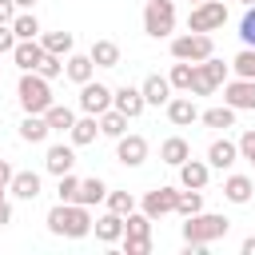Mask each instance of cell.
<instances>
[{"instance_id": "6da1fadb", "label": "cell", "mask_w": 255, "mask_h": 255, "mask_svg": "<svg viewBox=\"0 0 255 255\" xmlns=\"http://www.w3.org/2000/svg\"><path fill=\"white\" fill-rule=\"evenodd\" d=\"M227 231H231V219H227V215H215V211H195V215H187V223H183L187 255H203L207 243L223 239Z\"/></svg>"}, {"instance_id": "7a4b0ae2", "label": "cell", "mask_w": 255, "mask_h": 255, "mask_svg": "<svg viewBox=\"0 0 255 255\" xmlns=\"http://www.w3.org/2000/svg\"><path fill=\"white\" fill-rule=\"evenodd\" d=\"M44 223H48L52 235H64V239H84V235H92V211H88L84 203H56Z\"/></svg>"}, {"instance_id": "3957f363", "label": "cell", "mask_w": 255, "mask_h": 255, "mask_svg": "<svg viewBox=\"0 0 255 255\" xmlns=\"http://www.w3.org/2000/svg\"><path fill=\"white\" fill-rule=\"evenodd\" d=\"M16 100L28 116H44L56 100H52V80H44L40 72H24L20 84H16Z\"/></svg>"}, {"instance_id": "277c9868", "label": "cell", "mask_w": 255, "mask_h": 255, "mask_svg": "<svg viewBox=\"0 0 255 255\" xmlns=\"http://www.w3.org/2000/svg\"><path fill=\"white\" fill-rule=\"evenodd\" d=\"M227 72H231V64H223V60H215V56L199 60V64H195V76H191V88H187V96H211L215 88H223Z\"/></svg>"}, {"instance_id": "5b68a950", "label": "cell", "mask_w": 255, "mask_h": 255, "mask_svg": "<svg viewBox=\"0 0 255 255\" xmlns=\"http://www.w3.org/2000/svg\"><path fill=\"white\" fill-rule=\"evenodd\" d=\"M143 32L151 40H167L175 32V4L171 0H147L143 4Z\"/></svg>"}, {"instance_id": "8992f818", "label": "cell", "mask_w": 255, "mask_h": 255, "mask_svg": "<svg viewBox=\"0 0 255 255\" xmlns=\"http://www.w3.org/2000/svg\"><path fill=\"white\" fill-rule=\"evenodd\" d=\"M207 56H215L211 32H183V36L171 40V60H191V64H199V60H207Z\"/></svg>"}, {"instance_id": "52a82bcc", "label": "cell", "mask_w": 255, "mask_h": 255, "mask_svg": "<svg viewBox=\"0 0 255 255\" xmlns=\"http://www.w3.org/2000/svg\"><path fill=\"white\" fill-rule=\"evenodd\" d=\"M227 24V8L223 0H199L191 4V16H187V32H215Z\"/></svg>"}, {"instance_id": "ba28073f", "label": "cell", "mask_w": 255, "mask_h": 255, "mask_svg": "<svg viewBox=\"0 0 255 255\" xmlns=\"http://www.w3.org/2000/svg\"><path fill=\"white\" fill-rule=\"evenodd\" d=\"M223 104L235 108V112H255V80H223Z\"/></svg>"}, {"instance_id": "9c48e42d", "label": "cell", "mask_w": 255, "mask_h": 255, "mask_svg": "<svg viewBox=\"0 0 255 255\" xmlns=\"http://www.w3.org/2000/svg\"><path fill=\"white\" fill-rule=\"evenodd\" d=\"M108 108H112V88H108V84H100V80L80 84V112L100 116V112H108Z\"/></svg>"}, {"instance_id": "30bf717a", "label": "cell", "mask_w": 255, "mask_h": 255, "mask_svg": "<svg viewBox=\"0 0 255 255\" xmlns=\"http://www.w3.org/2000/svg\"><path fill=\"white\" fill-rule=\"evenodd\" d=\"M116 159H120L124 167H139V163L147 159V139L135 135V131H124V135L116 139Z\"/></svg>"}, {"instance_id": "8fae6325", "label": "cell", "mask_w": 255, "mask_h": 255, "mask_svg": "<svg viewBox=\"0 0 255 255\" xmlns=\"http://www.w3.org/2000/svg\"><path fill=\"white\" fill-rule=\"evenodd\" d=\"M112 108L116 112H124L128 120H135V116H143V92L139 88H131V84H124V88H112Z\"/></svg>"}, {"instance_id": "7c38bea8", "label": "cell", "mask_w": 255, "mask_h": 255, "mask_svg": "<svg viewBox=\"0 0 255 255\" xmlns=\"http://www.w3.org/2000/svg\"><path fill=\"white\" fill-rule=\"evenodd\" d=\"M175 171H179V187H195V191H203L207 179H211V163H207V159H191V155H187Z\"/></svg>"}, {"instance_id": "4fadbf2b", "label": "cell", "mask_w": 255, "mask_h": 255, "mask_svg": "<svg viewBox=\"0 0 255 255\" xmlns=\"http://www.w3.org/2000/svg\"><path fill=\"white\" fill-rule=\"evenodd\" d=\"M175 199H179V187H151V191L143 195V211H147L151 219L171 215V211H175Z\"/></svg>"}, {"instance_id": "5bb4252c", "label": "cell", "mask_w": 255, "mask_h": 255, "mask_svg": "<svg viewBox=\"0 0 255 255\" xmlns=\"http://www.w3.org/2000/svg\"><path fill=\"white\" fill-rule=\"evenodd\" d=\"M40 191H44V179H40L36 171H12V183H8V195H16V199H24V203H32V199H40Z\"/></svg>"}, {"instance_id": "9a60e30c", "label": "cell", "mask_w": 255, "mask_h": 255, "mask_svg": "<svg viewBox=\"0 0 255 255\" xmlns=\"http://www.w3.org/2000/svg\"><path fill=\"white\" fill-rule=\"evenodd\" d=\"M163 108H167V120H171L175 128H191V124L199 120V108H195L191 96H171Z\"/></svg>"}, {"instance_id": "2e32d148", "label": "cell", "mask_w": 255, "mask_h": 255, "mask_svg": "<svg viewBox=\"0 0 255 255\" xmlns=\"http://www.w3.org/2000/svg\"><path fill=\"white\" fill-rule=\"evenodd\" d=\"M44 167L60 179L64 171H72V167H76V147H72V143H52V147L44 151Z\"/></svg>"}, {"instance_id": "e0dca14e", "label": "cell", "mask_w": 255, "mask_h": 255, "mask_svg": "<svg viewBox=\"0 0 255 255\" xmlns=\"http://www.w3.org/2000/svg\"><path fill=\"white\" fill-rule=\"evenodd\" d=\"M12 60H16L20 72H36V64L44 60V44H40V36H36V40H16Z\"/></svg>"}, {"instance_id": "ac0fdd59", "label": "cell", "mask_w": 255, "mask_h": 255, "mask_svg": "<svg viewBox=\"0 0 255 255\" xmlns=\"http://www.w3.org/2000/svg\"><path fill=\"white\" fill-rule=\"evenodd\" d=\"M235 159H239V143H235V139H227V135H223V139H211V147H207V163H211V167L227 171Z\"/></svg>"}, {"instance_id": "d6986e66", "label": "cell", "mask_w": 255, "mask_h": 255, "mask_svg": "<svg viewBox=\"0 0 255 255\" xmlns=\"http://www.w3.org/2000/svg\"><path fill=\"white\" fill-rule=\"evenodd\" d=\"M64 76H68L72 84H88V80L96 76V64H92V56H88V52H84V56L68 52V56H64Z\"/></svg>"}, {"instance_id": "ffe728a7", "label": "cell", "mask_w": 255, "mask_h": 255, "mask_svg": "<svg viewBox=\"0 0 255 255\" xmlns=\"http://www.w3.org/2000/svg\"><path fill=\"white\" fill-rule=\"evenodd\" d=\"M139 92H143V104H147V108H163V104L171 100V84H167V76H147V80L139 84Z\"/></svg>"}, {"instance_id": "44dd1931", "label": "cell", "mask_w": 255, "mask_h": 255, "mask_svg": "<svg viewBox=\"0 0 255 255\" xmlns=\"http://www.w3.org/2000/svg\"><path fill=\"white\" fill-rule=\"evenodd\" d=\"M96 135H100V120L96 116H80L72 128H68V139H72V147H88V143H96Z\"/></svg>"}, {"instance_id": "7402d4cb", "label": "cell", "mask_w": 255, "mask_h": 255, "mask_svg": "<svg viewBox=\"0 0 255 255\" xmlns=\"http://www.w3.org/2000/svg\"><path fill=\"white\" fill-rule=\"evenodd\" d=\"M251 195H255V183H251L247 175H227V179H223V199H227V203L243 207V203H251Z\"/></svg>"}, {"instance_id": "603a6c76", "label": "cell", "mask_w": 255, "mask_h": 255, "mask_svg": "<svg viewBox=\"0 0 255 255\" xmlns=\"http://www.w3.org/2000/svg\"><path fill=\"white\" fill-rule=\"evenodd\" d=\"M92 231H96V239H100V243H120V235H124V215L104 211L100 219H92Z\"/></svg>"}, {"instance_id": "cb8c5ba5", "label": "cell", "mask_w": 255, "mask_h": 255, "mask_svg": "<svg viewBox=\"0 0 255 255\" xmlns=\"http://www.w3.org/2000/svg\"><path fill=\"white\" fill-rule=\"evenodd\" d=\"M88 56H92L96 68H120V44L116 40H92Z\"/></svg>"}, {"instance_id": "d4e9b609", "label": "cell", "mask_w": 255, "mask_h": 255, "mask_svg": "<svg viewBox=\"0 0 255 255\" xmlns=\"http://www.w3.org/2000/svg\"><path fill=\"white\" fill-rule=\"evenodd\" d=\"M187 155H191V143H187L183 135H167V139L159 143V159H163L167 167H179Z\"/></svg>"}, {"instance_id": "484cf974", "label": "cell", "mask_w": 255, "mask_h": 255, "mask_svg": "<svg viewBox=\"0 0 255 255\" xmlns=\"http://www.w3.org/2000/svg\"><path fill=\"white\" fill-rule=\"evenodd\" d=\"M48 135H52L48 120H44V116H28V112H24V120H20V139H24V143H44Z\"/></svg>"}, {"instance_id": "4316f807", "label": "cell", "mask_w": 255, "mask_h": 255, "mask_svg": "<svg viewBox=\"0 0 255 255\" xmlns=\"http://www.w3.org/2000/svg\"><path fill=\"white\" fill-rule=\"evenodd\" d=\"M104 195H108V183H104L100 175H92V179H80V187H76V203H84V207H96Z\"/></svg>"}, {"instance_id": "83f0119b", "label": "cell", "mask_w": 255, "mask_h": 255, "mask_svg": "<svg viewBox=\"0 0 255 255\" xmlns=\"http://www.w3.org/2000/svg\"><path fill=\"white\" fill-rule=\"evenodd\" d=\"M40 44H44V52H52V56H68L72 48H76V36L72 32H40Z\"/></svg>"}, {"instance_id": "f1b7e54d", "label": "cell", "mask_w": 255, "mask_h": 255, "mask_svg": "<svg viewBox=\"0 0 255 255\" xmlns=\"http://www.w3.org/2000/svg\"><path fill=\"white\" fill-rule=\"evenodd\" d=\"M199 120H203V128H215V131H227V128H235V108H227V104H219V108H207V112H199Z\"/></svg>"}, {"instance_id": "f546056e", "label": "cell", "mask_w": 255, "mask_h": 255, "mask_svg": "<svg viewBox=\"0 0 255 255\" xmlns=\"http://www.w3.org/2000/svg\"><path fill=\"white\" fill-rule=\"evenodd\" d=\"M96 120H100V135H108V139H120V135L128 131V116H124V112H116V108L100 112Z\"/></svg>"}, {"instance_id": "4dcf8cb0", "label": "cell", "mask_w": 255, "mask_h": 255, "mask_svg": "<svg viewBox=\"0 0 255 255\" xmlns=\"http://www.w3.org/2000/svg\"><path fill=\"white\" fill-rule=\"evenodd\" d=\"M44 120H48V128H52V131H68V128L76 124V112H72L68 104H52V108L44 112Z\"/></svg>"}, {"instance_id": "1f68e13d", "label": "cell", "mask_w": 255, "mask_h": 255, "mask_svg": "<svg viewBox=\"0 0 255 255\" xmlns=\"http://www.w3.org/2000/svg\"><path fill=\"white\" fill-rule=\"evenodd\" d=\"M12 32H16V40H36L44 28H40V20H36L32 12H16V20H12Z\"/></svg>"}, {"instance_id": "d6a6232c", "label": "cell", "mask_w": 255, "mask_h": 255, "mask_svg": "<svg viewBox=\"0 0 255 255\" xmlns=\"http://www.w3.org/2000/svg\"><path fill=\"white\" fill-rule=\"evenodd\" d=\"M191 76H195V64H191V60H175L171 72H167V84L179 88V92H187V88H191Z\"/></svg>"}, {"instance_id": "836d02e7", "label": "cell", "mask_w": 255, "mask_h": 255, "mask_svg": "<svg viewBox=\"0 0 255 255\" xmlns=\"http://www.w3.org/2000/svg\"><path fill=\"white\" fill-rule=\"evenodd\" d=\"M195 211H203V191H195V187H183L179 191V199H175V215H195Z\"/></svg>"}, {"instance_id": "e575fe53", "label": "cell", "mask_w": 255, "mask_h": 255, "mask_svg": "<svg viewBox=\"0 0 255 255\" xmlns=\"http://www.w3.org/2000/svg\"><path fill=\"white\" fill-rule=\"evenodd\" d=\"M104 203H108V211H116V215H128V211H135V195H131V191H112V187H108Z\"/></svg>"}, {"instance_id": "d590c367", "label": "cell", "mask_w": 255, "mask_h": 255, "mask_svg": "<svg viewBox=\"0 0 255 255\" xmlns=\"http://www.w3.org/2000/svg\"><path fill=\"white\" fill-rule=\"evenodd\" d=\"M124 235H151V215L147 211H128L124 215Z\"/></svg>"}, {"instance_id": "8d00e7d4", "label": "cell", "mask_w": 255, "mask_h": 255, "mask_svg": "<svg viewBox=\"0 0 255 255\" xmlns=\"http://www.w3.org/2000/svg\"><path fill=\"white\" fill-rule=\"evenodd\" d=\"M124 255H151V235H120Z\"/></svg>"}, {"instance_id": "74e56055", "label": "cell", "mask_w": 255, "mask_h": 255, "mask_svg": "<svg viewBox=\"0 0 255 255\" xmlns=\"http://www.w3.org/2000/svg\"><path fill=\"white\" fill-rule=\"evenodd\" d=\"M231 72L243 76V80H255V48H243V52L231 60Z\"/></svg>"}, {"instance_id": "f35d334b", "label": "cell", "mask_w": 255, "mask_h": 255, "mask_svg": "<svg viewBox=\"0 0 255 255\" xmlns=\"http://www.w3.org/2000/svg\"><path fill=\"white\" fill-rule=\"evenodd\" d=\"M36 72H40L44 80H56V76H64V56H52V52H44V60L36 64Z\"/></svg>"}, {"instance_id": "ab89813d", "label": "cell", "mask_w": 255, "mask_h": 255, "mask_svg": "<svg viewBox=\"0 0 255 255\" xmlns=\"http://www.w3.org/2000/svg\"><path fill=\"white\" fill-rule=\"evenodd\" d=\"M239 40H243V48H255V4H247L243 20H239Z\"/></svg>"}, {"instance_id": "60d3db41", "label": "cell", "mask_w": 255, "mask_h": 255, "mask_svg": "<svg viewBox=\"0 0 255 255\" xmlns=\"http://www.w3.org/2000/svg\"><path fill=\"white\" fill-rule=\"evenodd\" d=\"M76 187H80V179H76L72 171H64V175H60V183H56L60 203H76Z\"/></svg>"}, {"instance_id": "b9f144b4", "label": "cell", "mask_w": 255, "mask_h": 255, "mask_svg": "<svg viewBox=\"0 0 255 255\" xmlns=\"http://www.w3.org/2000/svg\"><path fill=\"white\" fill-rule=\"evenodd\" d=\"M235 143H239V159H247V163L255 167V128H247Z\"/></svg>"}, {"instance_id": "7bdbcfd3", "label": "cell", "mask_w": 255, "mask_h": 255, "mask_svg": "<svg viewBox=\"0 0 255 255\" xmlns=\"http://www.w3.org/2000/svg\"><path fill=\"white\" fill-rule=\"evenodd\" d=\"M12 48H16V32H12V24H0V56H12Z\"/></svg>"}, {"instance_id": "ee69618b", "label": "cell", "mask_w": 255, "mask_h": 255, "mask_svg": "<svg viewBox=\"0 0 255 255\" xmlns=\"http://www.w3.org/2000/svg\"><path fill=\"white\" fill-rule=\"evenodd\" d=\"M12 223V203H8V187H0V227Z\"/></svg>"}, {"instance_id": "f6af8a7d", "label": "cell", "mask_w": 255, "mask_h": 255, "mask_svg": "<svg viewBox=\"0 0 255 255\" xmlns=\"http://www.w3.org/2000/svg\"><path fill=\"white\" fill-rule=\"evenodd\" d=\"M16 20V0H0V24H12Z\"/></svg>"}, {"instance_id": "bcb514c9", "label": "cell", "mask_w": 255, "mask_h": 255, "mask_svg": "<svg viewBox=\"0 0 255 255\" xmlns=\"http://www.w3.org/2000/svg\"><path fill=\"white\" fill-rule=\"evenodd\" d=\"M12 171H16V167H12L8 159H0V187H8V183H12Z\"/></svg>"}, {"instance_id": "7dc6e473", "label": "cell", "mask_w": 255, "mask_h": 255, "mask_svg": "<svg viewBox=\"0 0 255 255\" xmlns=\"http://www.w3.org/2000/svg\"><path fill=\"white\" fill-rule=\"evenodd\" d=\"M239 251H243V255H255V235H247V239L239 243Z\"/></svg>"}, {"instance_id": "c3c4849f", "label": "cell", "mask_w": 255, "mask_h": 255, "mask_svg": "<svg viewBox=\"0 0 255 255\" xmlns=\"http://www.w3.org/2000/svg\"><path fill=\"white\" fill-rule=\"evenodd\" d=\"M16 8H24V12H32V8H36V0H16Z\"/></svg>"}, {"instance_id": "681fc988", "label": "cell", "mask_w": 255, "mask_h": 255, "mask_svg": "<svg viewBox=\"0 0 255 255\" xmlns=\"http://www.w3.org/2000/svg\"><path fill=\"white\" fill-rule=\"evenodd\" d=\"M239 4H243V8H247V4H255V0H239Z\"/></svg>"}, {"instance_id": "f907efd6", "label": "cell", "mask_w": 255, "mask_h": 255, "mask_svg": "<svg viewBox=\"0 0 255 255\" xmlns=\"http://www.w3.org/2000/svg\"><path fill=\"white\" fill-rule=\"evenodd\" d=\"M191 4H199V0H191Z\"/></svg>"}]
</instances>
